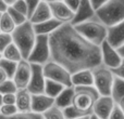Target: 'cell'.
Here are the masks:
<instances>
[{"label":"cell","mask_w":124,"mask_h":119,"mask_svg":"<svg viewBox=\"0 0 124 119\" xmlns=\"http://www.w3.org/2000/svg\"><path fill=\"white\" fill-rule=\"evenodd\" d=\"M100 53H101V64L110 69L119 67L122 63V58L120 56L119 52L114 47H112L107 40L103 41L100 46Z\"/></svg>","instance_id":"9"},{"label":"cell","mask_w":124,"mask_h":119,"mask_svg":"<svg viewBox=\"0 0 124 119\" xmlns=\"http://www.w3.org/2000/svg\"><path fill=\"white\" fill-rule=\"evenodd\" d=\"M13 9H15V10L17 11V12H20L21 14L25 15L26 17H27L28 20V10H27V6H26V2L24 1V0H15V2L12 4Z\"/></svg>","instance_id":"32"},{"label":"cell","mask_w":124,"mask_h":119,"mask_svg":"<svg viewBox=\"0 0 124 119\" xmlns=\"http://www.w3.org/2000/svg\"><path fill=\"white\" fill-rule=\"evenodd\" d=\"M3 105V102H2V94L0 93V107Z\"/></svg>","instance_id":"48"},{"label":"cell","mask_w":124,"mask_h":119,"mask_svg":"<svg viewBox=\"0 0 124 119\" xmlns=\"http://www.w3.org/2000/svg\"><path fill=\"white\" fill-rule=\"evenodd\" d=\"M45 82L46 78L43 73V66L37 65V64H32V75H31L30 82H28V86L26 89L32 94L44 93Z\"/></svg>","instance_id":"11"},{"label":"cell","mask_w":124,"mask_h":119,"mask_svg":"<svg viewBox=\"0 0 124 119\" xmlns=\"http://www.w3.org/2000/svg\"><path fill=\"white\" fill-rule=\"evenodd\" d=\"M72 86L73 87H88L94 86V76L93 70L84 69L72 74Z\"/></svg>","instance_id":"19"},{"label":"cell","mask_w":124,"mask_h":119,"mask_svg":"<svg viewBox=\"0 0 124 119\" xmlns=\"http://www.w3.org/2000/svg\"><path fill=\"white\" fill-rule=\"evenodd\" d=\"M64 86H62L61 83H58L56 81L49 80V79H46L45 82V90H44V93L46 95L50 96L52 99H56L59 94L61 93V91L64 89Z\"/></svg>","instance_id":"22"},{"label":"cell","mask_w":124,"mask_h":119,"mask_svg":"<svg viewBox=\"0 0 124 119\" xmlns=\"http://www.w3.org/2000/svg\"><path fill=\"white\" fill-rule=\"evenodd\" d=\"M17 113V109L15 107V105H7V104H3L1 107H0V115L2 116H12L14 114Z\"/></svg>","instance_id":"34"},{"label":"cell","mask_w":124,"mask_h":119,"mask_svg":"<svg viewBox=\"0 0 124 119\" xmlns=\"http://www.w3.org/2000/svg\"><path fill=\"white\" fill-rule=\"evenodd\" d=\"M12 36V42L17 47L22 54V58L27 60L28 55L31 54L33 48H34L35 41H36V33L34 30L33 24L30 21L16 26L15 29L11 34Z\"/></svg>","instance_id":"3"},{"label":"cell","mask_w":124,"mask_h":119,"mask_svg":"<svg viewBox=\"0 0 124 119\" xmlns=\"http://www.w3.org/2000/svg\"><path fill=\"white\" fill-rule=\"evenodd\" d=\"M7 12H8V14L10 15V17L12 19V21H13V23L15 24V26H19V25H21V24L25 23V22L27 21V17H26L25 15H23L20 12H17V11L15 10V9H13L12 7H8Z\"/></svg>","instance_id":"29"},{"label":"cell","mask_w":124,"mask_h":119,"mask_svg":"<svg viewBox=\"0 0 124 119\" xmlns=\"http://www.w3.org/2000/svg\"><path fill=\"white\" fill-rule=\"evenodd\" d=\"M111 70L116 77H119V78H121L124 80V59L122 60V63L120 64L119 67L114 68V69H111Z\"/></svg>","instance_id":"38"},{"label":"cell","mask_w":124,"mask_h":119,"mask_svg":"<svg viewBox=\"0 0 124 119\" xmlns=\"http://www.w3.org/2000/svg\"><path fill=\"white\" fill-rule=\"evenodd\" d=\"M75 94L74 87H65L61 93L54 99V105L59 108L64 109L73 104V98Z\"/></svg>","instance_id":"21"},{"label":"cell","mask_w":124,"mask_h":119,"mask_svg":"<svg viewBox=\"0 0 124 119\" xmlns=\"http://www.w3.org/2000/svg\"><path fill=\"white\" fill-rule=\"evenodd\" d=\"M15 24L13 23L12 19L8 12L1 13V17H0V33H4V34H12V32L15 29Z\"/></svg>","instance_id":"25"},{"label":"cell","mask_w":124,"mask_h":119,"mask_svg":"<svg viewBox=\"0 0 124 119\" xmlns=\"http://www.w3.org/2000/svg\"><path fill=\"white\" fill-rule=\"evenodd\" d=\"M51 61L71 74L101 65L100 47L86 40L71 23L62 24L49 35Z\"/></svg>","instance_id":"1"},{"label":"cell","mask_w":124,"mask_h":119,"mask_svg":"<svg viewBox=\"0 0 124 119\" xmlns=\"http://www.w3.org/2000/svg\"><path fill=\"white\" fill-rule=\"evenodd\" d=\"M90 119H99L98 117H96V116L94 115V114H92V115H90Z\"/></svg>","instance_id":"49"},{"label":"cell","mask_w":124,"mask_h":119,"mask_svg":"<svg viewBox=\"0 0 124 119\" xmlns=\"http://www.w3.org/2000/svg\"><path fill=\"white\" fill-rule=\"evenodd\" d=\"M107 41L116 49L124 43V21L108 28Z\"/></svg>","instance_id":"17"},{"label":"cell","mask_w":124,"mask_h":119,"mask_svg":"<svg viewBox=\"0 0 124 119\" xmlns=\"http://www.w3.org/2000/svg\"><path fill=\"white\" fill-rule=\"evenodd\" d=\"M73 26L86 40L95 46L100 47L101 43L107 40L108 27L96 15Z\"/></svg>","instance_id":"2"},{"label":"cell","mask_w":124,"mask_h":119,"mask_svg":"<svg viewBox=\"0 0 124 119\" xmlns=\"http://www.w3.org/2000/svg\"><path fill=\"white\" fill-rule=\"evenodd\" d=\"M95 15L108 28L124 21V0H108L95 11Z\"/></svg>","instance_id":"4"},{"label":"cell","mask_w":124,"mask_h":119,"mask_svg":"<svg viewBox=\"0 0 124 119\" xmlns=\"http://www.w3.org/2000/svg\"><path fill=\"white\" fill-rule=\"evenodd\" d=\"M54 105V99L46 95L45 93L32 94V112L43 115L47 109Z\"/></svg>","instance_id":"14"},{"label":"cell","mask_w":124,"mask_h":119,"mask_svg":"<svg viewBox=\"0 0 124 119\" xmlns=\"http://www.w3.org/2000/svg\"><path fill=\"white\" fill-rule=\"evenodd\" d=\"M73 12H76L77 8H78V3H79V0H62Z\"/></svg>","instance_id":"39"},{"label":"cell","mask_w":124,"mask_h":119,"mask_svg":"<svg viewBox=\"0 0 124 119\" xmlns=\"http://www.w3.org/2000/svg\"><path fill=\"white\" fill-rule=\"evenodd\" d=\"M61 25H62V23H60L57 20H54V17H51L50 20L43 22V23L33 24V27H34L36 35H46V36H49L56 29H58Z\"/></svg>","instance_id":"20"},{"label":"cell","mask_w":124,"mask_h":119,"mask_svg":"<svg viewBox=\"0 0 124 119\" xmlns=\"http://www.w3.org/2000/svg\"><path fill=\"white\" fill-rule=\"evenodd\" d=\"M43 118L44 119H65L63 114V109L59 108L56 105H54L49 109H47L43 114Z\"/></svg>","instance_id":"27"},{"label":"cell","mask_w":124,"mask_h":119,"mask_svg":"<svg viewBox=\"0 0 124 119\" xmlns=\"http://www.w3.org/2000/svg\"><path fill=\"white\" fill-rule=\"evenodd\" d=\"M116 51L119 52V54H120L121 58L124 59V43L123 45H121L119 48H116Z\"/></svg>","instance_id":"43"},{"label":"cell","mask_w":124,"mask_h":119,"mask_svg":"<svg viewBox=\"0 0 124 119\" xmlns=\"http://www.w3.org/2000/svg\"><path fill=\"white\" fill-rule=\"evenodd\" d=\"M51 17H52V15H51L49 4L41 1L36 7V9L32 13V15L28 17V21L32 24H38V23H43L45 21H48Z\"/></svg>","instance_id":"18"},{"label":"cell","mask_w":124,"mask_h":119,"mask_svg":"<svg viewBox=\"0 0 124 119\" xmlns=\"http://www.w3.org/2000/svg\"><path fill=\"white\" fill-rule=\"evenodd\" d=\"M124 96V80L119 77H114V81L111 89V98L118 103Z\"/></svg>","instance_id":"23"},{"label":"cell","mask_w":124,"mask_h":119,"mask_svg":"<svg viewBox=\"0 0 124 119\" xmlns=\"http://www.w3.org/2000/svg\"><path fill=\"white\" fill-rule=\"evenodd\" d=\"M0 119H44V118H43V115L33 113V112H28V113L17 112L16 114H14L12 116H8V117L0 115Z\"/></svg>","instance_id":"28"},{"label":"cell","mask_w":124,"mask_h":119,"mask_svg":"<svg viewBox=\"0 0 124 119\" xmlns=\"http://www.w3.org/2000/svg\"><path fill=\"white\" fill-rule=\"evenodd\" d=\"M27 61L31 64H37V65H41V66H44L49 61H51L49 36L37 35L34 48H33L31 54L28 55Z\"/></svg>","instance_id":"7"},{"label":"cell","mask_w":124,"mask_h":119,"mask_svg":"<svg viewBox=\"0 0 124 119\" xmlns=\"http://www.w3.org/2000/svg\"><path fill=\"white\" fill-rule=\"evenodd\" d=\"M49 7H50L52 17L62 24L71 23L73 21V19H74L75 13L62 0L61 1L54 2V3H50Z\"/></svg>","instance_id":"13"},{"label":"cell","mask_w":124,"mask_h":119,"mask_svg":"<svg viewBox=\"0 0 124 119\" xmlns=\"http://www.w3.org/2000/svg\"><path fill=\"white\" fill-rule=\"evenodd\" d=\"M10 43H12V36H11V34L0 33V53L2 54L4 49H6Z\"/></svg>","instance_id":"33"},{"label":"cell","mask_w":124,"mask_h":119,"mask_svg":"<svg viewBox=\"0 0 124 119\" xmlns=\"http://www.w3.org/2000/svg\"><path fill=\"white\" fill-rule=\"evenodd\" d=\"M116 103L110 95H100L93 107V114L99 119H109Z\"/></svg>","instance_id":"12"},{"label":"cell","mask_w":124,"mask_h":119,"mask_svg":"<svg viewBox=\"0 0 124 119\" xmlns=\"http://www.w3.org/2000/svg\"><path fill=\"white\" fill-rule=\"evenodd\" d=\"M95 15V10L92 7L89 0H79L78 8H77L76 12H75L74 19L71 22L72 25H76V24L84 22L86 20L90 19Z\"/></svg>","instance_id":"16"},{"label":"cell","mask_w":124,"mask_h":119,"mask_svg":"<svg viewBox=\"0 0 124 119\" xmlns=\"http://www.w3.org/2000/svg\"><path fill=\"white\" fill-rule=\"evenodd\" d=\"M116 104H118V105H119V107H120V108H121V109H122V112H123V113H124V96H123V98H122V99H121V100H120V101H119V102H118V103H116Z\"/></svg>","instance_id":"44"},{"label":"cell","mask_w":124,"mask_h":119,"mask_svg":"<svg viewBox=\"0 0 124 119\" xmlns=\"http://www.w3.org/2000/svg\"><path fill=\"white\" fill-rule=\"evenodd\" d=\"M24 1L26 2V6H27L28 17H30L32 15V13L34 12V10L36 9V7L41 2V0H24Z\"/></svg>","instance_id":"36"},{"label":"cell","mask_w":124,"mask_h":119,"mask_svg":"<svg viewBox=\"0 0 124 119\" xmlns=\"http://www.w3.org/2000/svg\"><path fill=\"white\" fill-rule=\"evenodd\" d=\"M3 1L6 2V3L8 4L9 7H10V6H12V4L14 3V2H15V0H3Z\"/></svg>","instance_id":"46"},{"label":"cell","mask_w":124,"mask_h":119,"mask_svg":"<svg viewBox=\"0 0 124 119\" xmlns=\"http://www.w3.org/2000/svg\"><path fill=\"white\" fill-rule=\"evenodd\" d=\"M43 73L46 79L61 83L64 87H73L72 74L56 62L49 61L48 63H46L43 66Z\"/></svg>","instance_id":"8"},{"label":"cell","mask_w":124,"mask_h":119,"mask_svg":"<svg viewBox=\"0 0 124 119\" xmlns=\"http://www.w3.org/2000/svg\"><path fill=\"white\" fill-rule=\"evenodd\" d=\"M90 3H92V7L94 8V10H98L100 7H102L108 0H89Z\"/></svg>","instance_id":"40"},{"label":"cell","mask_w":124,"mask_h":119,"mask_svg":"<svg viewBox=\"0 0 124 119\" xmlns=\"http://www.w3.org/2000/svg\"><path fill=\"white\" fill-rule=\"evenodd\" d=\"M90 115H92V114H90ZM90 115L83 116V117H79V118H76V119H90Z\"/></svg>","instance_id":"47"},{"label":"cell","mask_w":124,"mask_h":119,"mask_svg":"<svg viewBox=\"0 0 124 119\" xmlns=\"http://www.w3.org/2000/svg\"><path fill=\"white\" fill-rule=\"evenodd\" d=\"M32 75V64L27 60H21L17 63L16 69L12 77V81L17 89H26Z\"/></svg>","instance_id":"10"},{"label":"cell","mask_w":124,"mask_h":119,"mask_svg":"<svg viewBox=\"0 0 124 119\" xmlns=\"http://www.w3.org/2000/svg\"><path fill=\"white\" fill-rule=\"evenodd\" d=\"M0 17H1V13H0Z\"/></svg>","instance_id":"51"},{"label":"cell","mask_w":124,"mask_h":119,"mask_svg":"<svg viewBox=\"0 0 124 119\" xmlns=\"http://www.w3.org/2000/svg\"><path fill=\"white\" fill-rule=\"evenodd\" d=\"M17 90L15 83L12 81V79H7L2 83H0V93L3 94H9V93H15Z\"/></svg>","instance_id":"30"},{"label":"cell","mask_w":124,"mask_h":119,"mask_svg":"<svg viewBox=\"0 0 124 119\" xmlns=\"http://www.w3.org/2000/svg\"><path fill=\"white\" fill-rule=\"evenodd\" d=\"M15 107L17 112H32V93L27 89H17L15 92Z\"/></svg>","instance_id":"15"},{"label":"cell","mask_w":124,"mask_h":119,"mask_svg":"<svg viewBox=\"0 0 124 119\" xmlns=\"http://www.w3.org/2000/svg\"><path fill=\"white\" fill-rule=\"evenodd\" d=\"M43 2H46V3L50 4V3H54V2H57V1H61V0H41Z\"/></svg>","instance_id":"45"},{"label":"cell","mask_w":124,"mask_h":119,"mask_svg":"<svg viewBox=\"0 0 124 119\" xmlns=\"http://www.w3.org/2000/svg\"><path fill=\"white\" fill-rule=\"evenodd\" d=\"M109 119H124V113L122 112V109L119 107L118 104H116L113 111L111 112L109 116Z\"/></svg>","instance_id":"35"},{"label":"cell","mask_w":124,"mask_h":119,"mask_svg":"<svg viewBox=\"0 0 124 119\" xmlns=\"http://www.w3.org/2000/svg\"><path fill=\"white\" fill-rule=\"evenodd\" d=\"M1 59H2V54L0 53V60H1Z\"/></svg>","instance_id":"50"},{"label":"cell","mask_w":124,"mask_h":119,"mask_svg":"<svg viewBox=\"0 0 124 119\" xmlns=\"http://www.w3.org/2000/svg\"><path fill=\"white\" fill-rule=\"evenodd\" d=\"M8 4L3 1V0H0V13H3L8 10Z\"/></svg>","instance_id":"41"},{"label":"cell","mask_w":124,"mask_h":119,"mask_svg":"<svg viewBox=\"0 0 124 119\" xmlns=\"http://www.w3.org/2000/svg\"><path fill=\"white\" fill-rule=\"evenodd\" d=\"M63 114H64L65 119H76V118H79V117H83V116H87V115L82 114L81 112H78L76 108H74L72 105L66 107V108H64Z\"/></svg>","instance_id":"31"},{"label":"cell","mask_w":124,"mask_h":119,"mask_svg":"<svg viewBox=\"0 0 124 119\" xmlns=\"http://www.w3.org/2000/svg\"><path fill=\"white\" fill-rule=\"evenodd\" d=\"M16 66H17L16 62L10 61V60H7L3 58L0 60V68L6 73L8 79H12L13 75L15 73V69H16Z\"/></svg>","instance_id":"26"},{"label":"cell","mask_w":124,"mask_h":119,"mask_svg":"<svg viewBox=\"0 0 124 119\" xmlns=\"http://www.w3.org/2000/svg\"><path fill=\"white\" fill-rule=\"evenodd\" d=\"M2 58L10 60V61H13V62H16V63H19L21 60H23L20 50L17 49V47L13 42L10 43V45L4 49V51L2 52Z\"/></svg>","instance_id":"24"},{"label":"cell","mask_w":124,"mask_h":119,"mask_svg":"<svg viewBox=\"0 0 124 119\" xmlns=\"http://www.w3.org/2000/svg\"><path fill=\"white\" fill-rule=\"evenodd\" d=\"M2 102L7 105H15V93H9L2 95Z\"/></svg>","instance_id":"37"},{"label":"cell","mask_w":124,"mask_h":119,"mask_svg":"<svg viewBox=\"0 0 124 119\" xmlns=\"http://www.w3.org/2000/svg\"><path fill=\"white\" fill-rule=\"evenodd\" d=\"M93 76H94V87L98 91L99 95L111 96V89L116 77L112 70L101 64L100 66L93 69Z\"/></svg>","instance_id":"6"},{"label":"cell","mask_w":124,"mask_h":119,"mask_svg":"<svg viewBox=\"0 0 124 119\" xmlns=\"http://www.w3.org/2000/svg\"><path fill=\"white\" fill-rule=\"evenodd\" d=\"M75 94L73 98L72 106L81 112L84 115H90L93 114V107L99 98V93L94 86L88 87H74Z\"/></svg>","instance_id":"5"},{"label":"cell","mask_w":124,"mask_h":119,"mask_svg":"<svg viewBox=\"0 0 124 119\" xmlns=\"http://www.w3.org/2000/svg\"><path fill=\"white\" fill-rule=\"evenodd\" d=\"M7 79H8V77H7V75H6V73L3 72V70L0 68V83H2L3 81H6Z\"/></svg>","instance_id":"42"}]
</instances>
